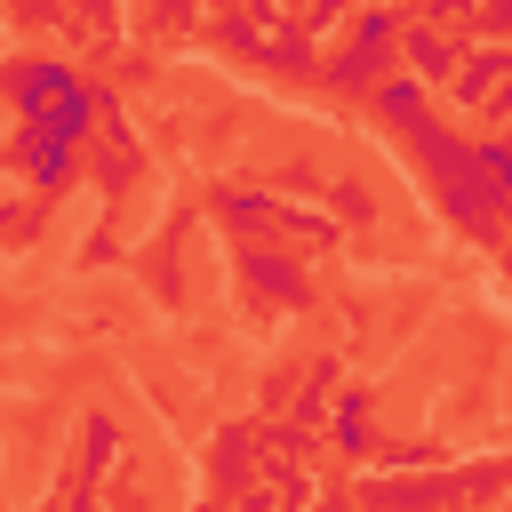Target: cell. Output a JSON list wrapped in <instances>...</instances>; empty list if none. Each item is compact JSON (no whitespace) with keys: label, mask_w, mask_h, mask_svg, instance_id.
Listing matches in <instances>:
<instances>
[{"label":"cell","mask_w":512,"mask_h":512,"mask_svg":"<svg viewBox=\"0 0 512 512\" xmlns=\"http://www.w3.org/2000/svg\"><path fill=\"white\" fill-rule=\"evenodd\" d=\"M8 104H16V120H32V128H48V136H88V120H96V96L80 88V72L72 64H56V56H24L16 72H8Z\"/></svg>","instance_id":"6da1fadb"},{"label":"cell","mask_w":512,"mask_h":512,"mask_svg":"<svg viewBox=\"0 0 512 512\" xmlns=\"http://www.w3.org/2000/svg\"><path fill=\"white\" fill-rule=\"evenodd\" d=\"M488 112H496V120H512V72H504V88L488 96Z\"/></svg>","instance_id":"d6986e66"},{"label":"cell","mask_w":512,"mask_h":512,"mask_svg":"<svg viewBox=\"0 0 512 512\" xmlns=\"http://www.w3.org/2000/svg\"><path fill=\"white\" fill-rule=\"evenodd\" d=\"M264 64H280V72H320V56H312V40H304V32H280Z\"/></svg>","instance_id":"5bb4252c"},{"label":"cell","mask_w":512,"mask_h":512,"mask_svg":"<svg viewBox=\"0 0 512 512\" xmlns=\"http://www.w3.org/2000/svg\"><path fill=\"white\" fill-rule=\"evenodd\" d=\"M480 24H488V40H512V0H480Z\"/></svg>","instance_id":"ac0fdd59"},{"label":"cell","mask_w":512,"mask_h":512,"mask_svg":"<svg viewBox=\"0 0 512 512\" xmlns=\"http://www.w3.org/2000/svg\"><path fill=\"white\" fill-rule=\"evenodd\" d=\"M240 272H248V288H264V296H304V272H296L288 256H264V248H248V256H240Z\"/></svg>","instance_id":"9c48e42d"},{"label":"cell","mask_w":512,"mask_h":512,"mask_svg":"<svg viewBox=\"0 0 512 512\" xmlns=\"http://www.w3.org/2000/svg\"><path fill=\"white\" fill-rule=\"evenodd\" d=\"M400 32H408V24H400V8H392V0H376V8H360V16H352V32H344V40H360V48H400Z\"/></svg>","instance_id":"30bf717a"},{"label":"cell","mask_w":512,"mask_h":512,"mask_svg":"<svg viewBox=\"0 0 512 512\" xmlns=\"http://www.w3.org/2000/svg\"><path fill=\"white\" fill-rule=\"evenodd\" d=\"M392 64H400V48H360V40H344V48L320 64V80H328L336 96H368V88H376Z\"/></svg>","instance_id":"8992f818"},{"label":"cell","mask_w":512,"mask_h":512,"mask_svg":"<svg viewBox=\"0 0 512 512\" xmlns=\"http://www.w3.org/2000/svg\"><path fill=\"white\" fill-rule=\"evenodd\" d=\"M320 512H344V504H320Z\"/></svg>","instance_id":"cb8c5ba5"},{"label":"cell","mask_w":512,"mask_h":512,"mask_svg":"<svg viewBox=\"0 0 512 512\" xmlns=\"http://www.w3.org/2000/svg\"><path fill=\"white\" fill-rule=\"evenodd\" d=\"M80 8H88V16H104V8H112V0H80Z\"/></svg>","instance_id":"44dd1931"},{"label":"cell","mask_w":512,"mask_h":512,"mask_svg":"<svg viewBox=\"0 0 512 512\" xmlns=\"http://www.w3.org/2000/svg\"><path fill=\"white\" fill-rule=\"evenodd\" d=\"M400 64H408L416 80L448 88V80H456V64H464V48L448 40V24H408V32H400Z\"/></svg>","instance_id":"277c9868"},{"label":"cell","mask_w":512,"mask_h":512,"mask_svg":"<svg viewBox=\"0 0 512 512\" xmlns=\"http://www.w3.org/2000/svg\"><path fill=\"white\" fill-rule=\"evenodd\" d=\"M424 88H432V80H416L408 64H392V72L368 88V104H376V120H400V128H416V120H424Z\"/></svg>","instance_id":"52a82bcc"},{"label":"cell","mask_w":512,"mask_h":512,"mask_svg":"<svg viewBox=\"0 0 512 512\" xmlns=\"http://www.w3.org/2000/svg\"><path fill=\"white\" fill-rule=\"evenodd\" d=\"M248 472V432H216V480H240Z\"/></svg>","instance_id":"9a60e30c"},{"label":"cell","mask_w":512,"mask_h":512,"mask_svg":"<svg viewBox=\"0 0 512 512\" xmlns=\"http://www.w3.org/2000/svg\"><path fill=\"white\" fill-rule=\"evenodd\" d=\"M112 448H120L112 416H88V424H80V472H104V464H112Z\"/></svg>","instance_id":"7c38bea8"},{"label":"cell","mask_w":512,"mask_h":512,"mask_svg":"<svg viewBox=\"0 0 512 512\" xmlns=\"http://www.w3.org/2000/svg\"><path fill=\"white\" fill-rule=\"evenodd\" d=\"M504 280H512V248H504Z\"/></svg>","instance_id":"603a6c76"},{"label":"cell","mask_w":512,"mask_h":512,"mask_svg":"<svg viewBox=\"0 0 512 512\" xmlns=\"http://www.w3.org/2000/svg\"><path fill=\"white\" fill-rule=\"evenodd\" d=\"M456 496H464L456 472H416V480H368V488H360L368 512H448Z\"/></svg>","instance_id":"7a4b0ae2"},{"label":"cell","mask_w":512,"mask_h":512,"mask_svg":"<svg viewBox=\"0 0 512 512\" xmlns=\"http://www.w3.org/2000/svg\"><path fill=\"white\" fill-rule=\"evenodd\" d=\"M16 168L32 176V192H64L72 184V136H48V128H32V120H16Z\"/></svg>","instance_id":"3957f363"},{"label":"cell","mask_w":512,"mask_h":512,"mask_svg":"<svg viewBox=\"0 0 512 512\" xmlns=\"http://www.w3.org/2000/svg\"><path fill=\"white\" fill-rule=\"evenodd\" d=\"M224 216H232V224H264V216H272V200H248V192H232V200H224Z\"/></svg>","instance_id":"e0dca14e"},{"label":"cell","mask_w":512,"mask_h":512,"mask_svg":"<svg viewBox=\"0 0 512 512\" xmlns=\"http://www.w3.org/2000/svg\"><path fill=\"white\" fill-rule=\"evenodd\" d=\"M480 176H488L496 200L512 208V136H488V144H480Z\"/></svg>","instance_id":"4fadbf2b"},{"label":"cell","mask_w":512,"mask_h":512,"mask_svg":"<svg viewBox=\"0 0 512 512\" xmlns=\"http://www.w3.org/2000/svg\"><path fill=\"white\" fill-rule=\"evenodd\" d=\"M344 16H360L352 0H304V32H336Z\"/></svg>","instance_id":"2e32d148"},{"label":"cell","mask_w":512,"mask_h":512,"mask_svg":"<svg viewBox=\"0 0 512 512\" xmlns=\"http://www.w3.org/2000/svg\"><path fill=\"white\" fill-rule=\"evenodd\" d=\"M272 8H280V0H256V24H264V16H272Z\"/></svg>","instance_id":"7402d4cb"},{"label":"cell","mask_w":512,"mask_h":512,"mask_svg":"<svg viewBox=\"0 0 512 512\" xmlns=\"http://www.w3.org/2000/svg\"><path fill=\"white\" fill-rule=\"evenodd\" d=\"M72 512H96V496H72Z\"/></svg>","instance_id":"ffe728a7"},{"label":"cell","mask_w":512,"mask_h":512,"mask_svg":"<svg viewBox=\"0 0 512 512\" xmlns=\"http://www.w3.org/2000/svg\"><path fill=\"white\" fill-rule=\"evenodd\" d=\"M336 448H344V456H368V400H360V392L336 400Z\"/></svg>","instance_id":"8fae6325"},{"label":"cell","mask_w":512,"mask_h":512,"mask_svg":"<svg viewBox=\"0 0 512 512\" xmlns=\"http://www.w3.org/2000/svg\"><path fill=\"white\" fill-rule=\"evenodd\" d=\"M504 72H512V40H496V48H472V56L456 64V80H448V104H464V112H488V96L504 88Z\"/></svg>","instance_id":"5b68a950"},{"label":"cell","mask_w":512,"mask_h":512,"mask_svg":"<svg viewBox=\"0 0 512 512\" xmlns=\"http://www.w3.org/2000/svg\"><path fill=\"white\" fill-rule=\"evenodd\" d=\"M408 144L424 152V168H432V176H456V168H472V144H464V136H448V128L432 120V112H424V120L408 128Z\"/></svg>","instance_id":"ba28073f"}]
</instances>
